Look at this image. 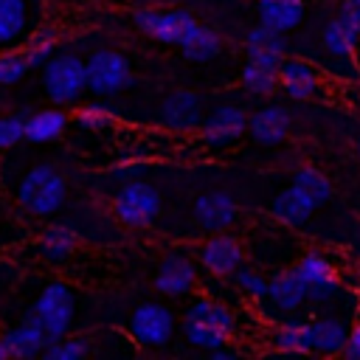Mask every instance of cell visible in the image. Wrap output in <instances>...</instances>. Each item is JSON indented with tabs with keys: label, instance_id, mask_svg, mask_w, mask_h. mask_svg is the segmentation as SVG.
Segmentation results:
<instances>
[{
	"label": "cell",
	"instance_id": "6da1fadb",
	"mask_svg": "<svg viewBox=\"0 0 360 360\" xmlns=\"http://www.w3.org/2000/svg\"><path fill=\"white\" fill-rule=\"evenodd\" d=\"M65 194H68V183L51 163L31 166L17 186L20 205L37 217H48V214L59 211L65 202Z\"/></svg>",
	"mask_w": 360,
	"mask_h": 360
},
{
	"label": "cell",
	"instance_id": "7a4b0ae2",
	"mask_svg": "<svg viewBox=\"0 0 360 360\" xmlns=\"http://www.w3.org/2000/svg\"><path fill=\"white\" fill-rule=\"evenodd\" d=\"M42 90L59 107L79 101V96L87 90V62L73 53H53L42 65Z\"/></svg>",
	"mask_w": 360,
	"mask_h": 360
},
{
	"label": "cell",
	"instance_id": "3957f363",
	"mask_svg": "<svg viewBox=\"0 0 360 360\" xmlns=\"http://www.w3.org/2000/svg\"><path fill=\"white\" fill-rule=\"evenodd\" d=\"M28 312L39 321L48 340H59V338L68 335V329L73 323V312H76L73 290L62 281H51V284L42 287V292L37 295V301Z\"/></svg>",
	"mask_w": 360,
	"mask_h": 360
},
{
	"label": "cell",
	"instance_id": "277c9868",
	"mask_svg": "<svg viewBox=\"0 0 360 360\" xmlns=\"http://www.w3.org/2000/svg\"><path fill=\"white\" fill-rule=\"evenodd\" d=\"M112 214L129 228H146L160 214V194L143 180L124 183L112 197Z\"/></svg>",
	"mask_w": 360,
	"mask_h": 360
},
{
	"label": "cell",
	"instance_id": "5b68a950",
	"mask_svg": "<svg viewBox=\"0 0 360 360\" xmlns=\"http://www.w3.org/2000/svg\"><path fill=\"white\" fill-rule=\"evenodd\" d=\"M132 20L146 37L163 45H180L197 25V20L183 8H138Z\"/></svg>",
	"mask_w": 360,
	"mask_h": 360
},
{
	"label": "cell",
	"instance_id": "8992f818",
	"mask_svg": "<svg viewBox=\"0 0 360 360\" xmlns=\"http://www.w3.org/2000/svg\"><path fill=\"white\" fill-rule=\"evenodd\" d=\"M132 84V70L124 53L118 51H96L87 59V90L96 96H112Z\"/></svg>",
	"mask_w": 360,
	"mask_h": 360
},
{
	"label": "cell",
	"instance_id": "52a82bcc",
	"mask_svg": "<svg viewBox=\"0 0 360 360\" xmlns=\"http://www.w3.org/2000/svg\"><path fill=\"white\" fill-rule=\"evenodd\" d=\"M129 335L135 338V343L149 346V349H160L172 340L174 335V315L155 301H146L141 307H135V312L129 315Z\"/></svg>",
	"mask_w": 360,
	"mask_h": 360
},
{
	"label": "cell",
	"instance_id": "ba28073f",
	"mask_svg": "<svg viewBox=\"0 0 360 360\" xmlns=\"http://www.w3.org/2000/svg\"><path fill=\"white\" fill-rule=\"evenodd\" d=\"M248 115L242 107L236 104H222L217 110H211L200 127V135H202V143L214 146V149H222V146H231L233 141H239L245 132H248Z\"/></svg>",
	"mask_w": 360,
	"mask_h": 360
},
{
	"label": "cell",
	"instance_id": "9c48e42d",
	"mask_svg": "<svg viewBox=\"0 0 360 360\" xmlns=\"http://www.w3.org/2000/svg\"><path fill=\"white\" fill-rule=\"evenodd\" d=\"M160 121L163 127L174 132H188L202 127V98L194 90H174L160 104Z\"/></svg>",
	"mask_w": 360,
	"mask_h": 360
},
{
	"label": "cell",
	"instance_id": "30bf717a",
	"mask_svg": "<svg viewBox=\"0 0 360 360\" xmlns=\"http://www.w3.org/2000/svg\"><path fill=\"white\" fill-rule=\"evenodd\" d=\"M239 217L236 200L225 191H205L194 200V219L200 228L211 231V233H222L228 231Z\"/></svg>",
	"mask_w": 360,
	"mask_h": 360
},
{
	"label": "cell",
	"instance_id": "8fae6325",
	"mask_svg": "<svg viewBox=\"0 0 360 360\" xmlns=\"http://www.w3.org/2000/svg\"><path fill=\"white\" fill-rule=\"evenodd\" d=\"M242 259H245V250H242L239 239H233L225 231L214 233L200 248V262L211 276H233L242 267Z\"/></svg>",
	"mask_w": 360,
	"mask_h": 360
},
{
	"label": "cell",
	"instance_id": "7c38bea8",
	"mask_svg": "<svg viewBox=\"0 0 360 360\" xmlns=\"http://www.w3.org/2000/svg\"><path fill=\"white\" fill-rule=\"evenodd\" d=\"M295 273L307 284L309 301H329L338 295V273L321 253H304L295 264Z\"/></svg>",
	"mask_w": 360,
	"mask_h": 360
},
{
	"label": "cell",
	"instance_id": "4fadbf2b",
	"mask_svg": "<svg viewBox=\"0 0 360 360\" xmlns=\"http://www.w3.org/2000/svg\"><path fill=\"white\" fill-rule=\"evenodd\" d=\"M194 284H197V270H194V264H191L186 256L169 253V256L160 262L158 276H155V290H158V292L177 298V295H186Z\"/></svg>",
	"mask_w": 360,
	"mask_h": 360
},
{
	"label": "cell",
	"instance_id": "5bb4252c",
	"mask_svg": "<svg viewBox=\"0 0 360 360\" xmlns=\"http://www.w3.org/2000/svg\"><path fill=\"white\" fill-rule=\"evenodd\" d=\"M290 124H292L290 121V112L284 107H278V104H270V107H262V110H256L250 115L248 132H250V138L256 143L276 146V143H281L290 135Z\"/></svg>",
	"mask_w": 360,
	"mask_h": 360
},
{
	"label": "cell",
	"instance_id": "9a60e30c",
	"mask_svg": "<svg viewBox=\"0 0 360 360\" xmlns=\"http://www.w3.org/2000/svg\"><path fill=\"white\" fill-rule=\"evenodd\" d=\"M284 31H276L270 25H256L248 31V39H245V53L250 62H259V65H267V68H278L281 59H284Z\"/></svg>",
	"mask_w": 360,
	"mask_h": 360
},
{
	"label": "cell",
	"instance_id": "2e32d148",
	"mask_svg": "<svg viewBox=\"0 0 360 360\" xmlns=\"http://www.w3.org/2000/svg\"><path fill=\"white\" fill-rule=\"evenodd\" d=\"M6 335V346H8V354L17 357V360H31V357H39L48 346V335L45 329L39 326V321L28 312L22 323L11 326Z\"/></svg>",
	"mask_w": 360,
	"mask_h": 360
},
{
	"label": "cell",
	"instance_id": "e0dca14e",
	"mask_svg": "<svg viewBox=\"0 0 360 360\" xmlns=\"http://www.w3.org/2000/svg\"><path fill=\"white\" fill-rule=\"evenodd\" d=\"M34 14L28 0H0V48H11L31 37Z\"/></svg>",
	"mask_w": 360,
	"mask_h": 360
},
{
	"label": "cell",
	"instance_id": "ac0fdd59",
	"mask_svg": "<svg viewBox=\"0 0 360 360\" xmlns=\"http://www.w3.org/2000/svg\"><path fill=\"white\" fill-rule=\"evenodd\" d=\"M278 82H281V90L290 98H312L315 90H318V84H321V76L304 59H281V65H278Z\"/></svg>",
	"mask_w": 360,
	"mask_h": 360
},
{
	"label": "cell",
	"instance_id": "d6986e66",
	"mask_svg": "<svg viewBox=\"0 0 360 360\" xmlns=\"http://www.w3.org/2000/svg\"><path fill=\"white\" fill-rule=\"evenodd\" d=\"M307 284L301 281V276L292 270H278L273 278H270V287H267V301L281 309V312H295L304 301H307Z\"/></svg>",
	"mask_w": 360,
	"mask_h": 360
},
{
	"label": "cell",
	"instance_id": "ffe728a7",
	"mask_svg": "<svg viewBox=\"0 0 360 360\" xmlns=\"http://www.w3.org/2000/svg\"><path fill=\"white\" fill-rule=\"evenodd\" d=\"M357 39H360V31H354L346 20L335 17L332 22L323 25L321 31V42H323V51L338 59V62H349L354 56V48H357Z\"/></svg>",
	"mask_w": 360,
	"mask_h": 360
},
{
	"label": "cell",
	"instance_id": "44dd1931",
	"mask_svg": "<svg viewBox=\"0 0 360 360\" xmlns=\"http://www.w3.org/2000/svg\"><path fill=\"white\" fill-rule=\"evenodd\" d=\"M259 22L276 31H292L304 17V0H259Z\"/></svg>",
	"mask_w": 360,
	"mask_h": 360
},
{
	"label": "cell",
	"instance_id": "7402d4cb",
	"mask_svg": "<svg viewBox=\"0 0 360 360\" xmlns=\"http://www.w3.org/2000/svg\"><path fill=\"white\" fill-rule=\"evenodd\" d=\"M68 127V115L56 107L51 110H37L25 118V141L31 143H51L56 141Z\"/></svg>",
	"mask_w": 360,
	"mask_h": 360
},
{
	"label": "cell",
	"instance_id": "603a6c76",
	"mask_svg": "<svg viewBox=\"0 0 360 360\" xmlns=\"http://www.w3.org/2000/svg\"><path fill=\"white\" fill-rule=\"evenodd\" d=\"M349 332L343 321L338 318H321L309 323V335H312V352L318 354H340L346 349Z\"/></svg>",
	"mask_w": 360,
	"mask_h": 360
},
{
	"label": "cell",
	"instance_id": "cb8c5ba5",
	"mask_svg": "<svg viewBox=\"0 0 360 360\" xmlns=\"http://www.w3.org/2000/svg\"><path fill=\"white\" fill-rule=\"evenodd\" d=\"M180 51H183V56L191 59V62H211L214 56H219L222 39H219V34H217L214 28L197 22V25L188 31V37L180 42Z\"/></svg>",
	"mask_w": 360,
	"mask_h": 360
},
{
	"label": "cell",
	"instance_id": "d4e9b609",
	"mask_svg": "<svg viewBox=\"0 0 360 360\" xmlns=\"http://www.w3.org/2000/svg\"><path fill=\"white\" fill-rule=\"evenodd\" d=\"M312 205L290 186V188H284V191H278L276 197H273V202H270V214L278 219V222H284V225H292V228H301L309 217H312Z\"/></svg>",
	"mask_w": 360,
	"mask_h": 360
},
{
	"label": "cell",
	"instance_id": "484cf974",
	"mask_svg": "<svg viewBox=\"0 0 360 360\" xmlns=\"http://www.w3.org/2000/svg\"><path fill=\"white\" fill-rule=\"evenodd\" d=\"M292 188L312 205V208H321L332 200V183L323 172L312 169V166H304L292 174Z\"/></svg>",
	"mask_w": 360,
	"mask_h": 360
},
{
	"label": "cell",
	"instance_id": "4316f807",
	"mask_svg": "<svg viewBox=\"0 0 360 360\" xmlns=\"http://www.w3.org/2000/svg\"><path fill=\"white\" fill-rule=\"evenodd\" d=\"M76 242H79L76 231H73L70 225L59 222V225H48V228H45V233H42L39 242H37V248H39V253H42L48 262H65V259L76 250Z\"/></svg>",
	"mask_w": 360,
	"mask_h": 360
},
{
	"label": "cell",
	"instance_id": "83f0119b",
	"mask_svg": "<svg viewBox=\"0 0 360 360\" xmlns=\"http://www.w3.org/2000/svg\"><path fill=\"white\" fill-rule=\"evenodd\" d=\"M186 318H188V321H200V323H205V326H214V329H219V332H225V335H231L233 326H236V315H233L225 304L211 301V298L194 301V304L188 307Z\"/></svg>",
	"mask_w": 360,
	"mask_h": 360
},
{
	"label": "cell",
	"instance_id": "f1b7e54d",
	"mask_svg": "<svg viewBox=\"0 0 360 360\" xmlns=\"http://www.w3.org/2000/svg\"><path fill=\"white\" fill-rule=\"evenodd\" d=\"M273 346L278 352H290V354L312 352L309 323H281V326H276L273 329Z\"/></svg>",
	"mask_w": 360,
	"mask_h": 360
},
{
	"label": "cell",
	"instance_id": "f546056e",
	"mask_svg": "<svg viewBox=\"0 0 360 360\" xmlns=\"http://www.w3.org/2000/svg\"><path fill=\"white\" fill-rule=\"evenodd\" d=\"M242 84H245V90H250L256 96H270V93H276V87H281L278 68H267V65L248 59L242 68Z\"/></svg>",
	"mask_w": 360,
	"mask_h": 360
},
{
	"label": "cell",
	"instance_id": "4dcf8cb0",
	"mask_svg": "<svg viewBox=\"0 0 360 360\" xmlns=\"http://www.w3.org/2000/svg\"><path fill=\"white\" fill-rule=\"evenodd\" d=\"M53 51H56V31H53L51 25L37 28V31L25 39V48H22V53H25V59H28L31 68H42V65L53 56Z\"/></svg>",
	"mask_w": 360,
	"mask_h": 360
},
{
	"label": "cell",
	"instance_id": "1f68e13d",
	"mask_svg": "<svg viewBox=\"0 0 360 360\" xmlns=\"http://www.w3.org/2000/svg\"><path fill=\"white\" fill-rule=\"evenodd\" d=\"M183 332H186L188 343H194V346H200V349H205V352H214V349L225 346L228 338H231V335H225V332H219V329H214V326H205V323L188 321V318L183 321Z\"/></svg>",
	"mask_w": 360,
	"mask_h": 360
},
{
	"label": "cell",
	"instance_id": "d6a6232c",
	"mask_svg": "<svg viewBox=\"0 0 360 360\" xmlns=\"http://www.w3.org/2000/svg\"><path fill=\"white\" fill-rule=\"evenodd\" d=\"M90 354V343L84 338H59V340H48L42 357L45 360H82Z\"/></svg>",
	"mask_w": 360,
	"mask_h": 360
},
{
	"label": "cell",
	"instance_id": "836d02e7",
	"mask_svg": "<svg viewBox=\"0 0 360 360\" xmlns=\"http://www.w3.org/2000/svg\"><path fill=\"white\" fill-rule=\"evenodd\" d=\"M233 281H236V287H239L250 301H264V298H267L270 281H267L262 273H256V270H250V267H239V270L233 273Z\"/></svg>",
	"mask_w": 360,
	"mask_h": 360
},
{
	"label": "cell",
	"instance_id": "e575fe53",
	"mask_svg": "<svg viewBox=\"0 0 360 360\" xmlns=\"http://www.w3.org/2000/svg\"><path fill=\"white\" fill-rule=\"evenodd\" d=\"M28 59L22 51H6L0 53V84H17L28 73Z\"/></svg>",
	"mask_w": 360,
	"mask_h": 360
},
{
	"label": "cell",
	"instance_id": "d590c367",
	"mask_svg": "<svg viewBox=\"0 0 360 360\" xmlns=\"http://www.w3.org/2000/svg\"><path fill=\"white\" fill-rule=\"evenodd\" d=\"M76 121L79 127L84 129H104L112 124V110L104 107V104H84L79 112H76Z\"/></svg>",
	"mask_w": 360,
	"mask_h": 360
},
{
	"label": "cell",
	"instance_id": "8d00e7d4",
	"mask_svg": "<svg viewBox=\"0 0 360 360\" xmlns=\"http://www.w3.org/2000/svg\"><path fill=\"white\" fill-rule=\"evenodd\" d=\"M25 138V118L3 115L0 118V149H11Z\"/></svg>",
	"mask_w": 360,
	"mask_h": 360
},
{
	"label": "cell",
	"instance_id": "74e56055",
	"mask_svg": "<svg viewBox=\"0 0 360 360\" xmlns=\"http://www.w3.org/2000/svg\"><path fill=\"white\" fill-rule=\"evenodd\" d=\"M338 17L346 20L354 31H360V0H340V6H338Z\"/></svg>",
	"mask_w": 360,
	"mask_h": 360
},
{
	"label": "cell",
	"instance_id": "f35d334b",
	"mask_svg": "<svg viewBox=\"0 0 360 360\" xmlns=\"http://www.w3.org/2000/svg\"><path fill=\"white\" fill-rule=\"evenodd\" d=\"M343 354H346L349 360H360V326H354V329L349 332V340H346Z\"/></svg>",
	"mask_w": 360,
	"mask_h": 360
},
{
	"label": "cell",
	"instance_id": "ab89813d",
	"mask_svg": "<svg viewBox=\"0 0 360 360\" xmlns=\"http://www.w3.org/2000/svg\"><path fill=\"white\" fill-rule=\"evenodd\" d=\"M211 357H214V360H231V357H236V352H231L228 346H219V349L211 352Z\"/></svg>",
	"mask_w": 360,
	"mask_h": 360
},
{
	"label": "cell",
	"instance_id": "60d3db41",
	"mask_svg": "<svg viewBox=\"0 0 360 360\" xmlns=\"http://www.w3.org/2000/svg\"><path fill=\"white\" fill-rule=\"evenodd\" d=\"M6 357H11V354H8V346H6V335H0V360H6Z\"/></svg>",
	"mask_w": 360,
	"mask_h": 360
},
{
	"label": "cell",
	"instance_id": "b9f144b4",
	"mask_svg": "<svg viewBox=\"0 0 360 360\" xmlns=\"http://www.w3.org/2000/svg\"><path fill=\"white\" fill-rule=\"evenodd\" d=\"M357 158H360V138H357Z\"/></svg>",
	"mask_w": 360,
	"mask_h": 360
}]
</instances>
